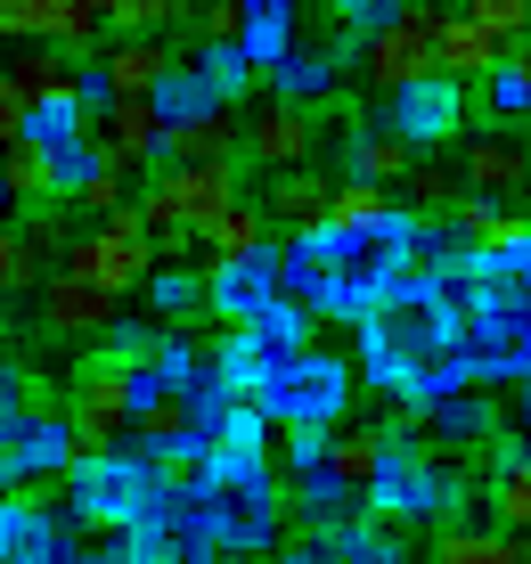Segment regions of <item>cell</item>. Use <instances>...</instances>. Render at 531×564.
<instances>
[{
  "label": "cell",
  "mask_w": 531,
  "mask_h": 564,
  "mask_svg": "<svg viewBox=\"0 0 531 564\" xmlns=\"http://www.w3.org/2000/svg\"><path fill=\"white\" fill-rule=\"evenodd\" d=\"M155 523L188 549V564H221V556L279 549L294 508H286V491H279L270 466H221V458H205L196 475H181L164 491V516H155Z\"/></svg>",
  "instance_id": "6da1fadb"
},
{
  "label": "cell",
  "mask_w": 531,
  "mask_h": 564,
  "mask_svg": "<svg viewBox=\"0 0 531 564\" xmlns=\"http://www.w3.org/2000/svg\"><path fill=\"white\" fill-rule=\"evenodd\" d=\"M238 155H213V164H155L140 181V221L155 229V246L164 254H205V229L221 221L229 205H238Z\"/></svg>",
  "instance_id": "7a4b0ae2"
},
{
  "label": "cell",
  "mask_w": 531,
  "mask_h": 564,
  "mask_svg": "<svg viewBox=\"0 0 531 564\" xmlns=\"http://www.w3.org/2000/svg\"><path fill=\"white\" fill-rule=\"evenodd\" d=\"M66 482H74V523H83V532H131V523H155V516H164V491H172V475L140 451V442L90 451Z\"/></svg>",
  "instance_id": "3957f363"
},
{
  "label": "cell",
  "mask_w": 531,
  "mask_h": 564,
  "mask_svg": "<svg viewBox=\"0 0 531 564\" xmlns=\"http://www.w3.org/2000/svg\"><path fill=\"white\" fill-rule=\"evenodd\" d=\"M360 508L384 516V523H466V491L449 482V466L425 451V442H401V434H392L384 466L360 482Z\"/></svg>",
  "instance_id": "277c9868"
},
{
  "label": "cell",
  "mask_w": 531,
  "mask_h": 564,
  "mask_svg": "<svg viewBox=\"0 0 531 564\" xmlns=\"http://www.w3.org/2000/svg\"><path fill=\"white\" fill-rule=\"evenodd\" d=\"M351 360L344 352H319V344H311V352H286V360H270V377L253 384V410H262L270 425H336L344 410H351Z\"/></svg>",
  "instance_id": "5b68a950"
},
{
  "label": "cell",
  "mask_w": 531,
  "mask_h": 564,
  "mask_svg": "<svg viewBox=\"0 0 531 564\" xmlns=\"http://www.w3.org/2000/svg\"><path fill=\"white\" fill-rule=\"evenodd\" d=\"M442 0H401L392 17L360 33V83L392 99V90H409L418 74H442Z\"/></svg>",
  "instance_id": "8992f818"
},
{
  "label": "cell",
  "mask_w": 531,
  "mask_h": 564,
  "mask_svg": "<svg viewBox=\"0 0 531 564\" xmlns=\"http://www.w3.org/2000/svg\"><path fill=\"white\" fill-rule=\"evenodd\" d=\"M155 262H164V246H155V229L140 221V205H123V213H98V221L83 229V238L57 254V270H74V279H90V286H107V295H140V286L155 279Z\"/></svg>",
  "instance_id": "52a82bcc"
},
{
  "label": "cell",
  "mask_w": 531,
  "mask_h": 564,
  "mask_svg": "<svg viewBox=\"0 0 531 564\" xmlns=\"http://www.w3.org/2000/svg\"><path fill=\"white\" fill-rule=\"evenodd\" d=\"M90 458V442L74 434L66 410H17L0 401V491H42V482L74 475Z\"/></svg>",
  "instance_id": "ba28073f"
},
{
  "label": "cell",
  "mask_w": 531,
  "mask_h": 564,
  "mask_svg": "<svg viewBox=\"0 0 531 564\" xmlns=\"http://www.w3.org/2000/svg\"><path fill=\"white\" fill-rule=\"evenodd\" d=\"M57 401H66L74 434L90 442V451H115V442H131V425H140V410H131V368L123 360H83L66 384H57Z\"/></svg>",
  "instance_id": "9c48e42d"
},
{
  "label": "cell",
  "mask_w": 531,
  "mask_h": 564,
  "mask_svg": "<svg viewBox=\"0 0 531 564\" xmlns=\"http://www.w3.org/2000/svg\"><path fill=\"white\" fill-rule=\"evenodd\" d=\"M238 155L262 172V181L311 164V155H319V99H279V90H270V99L238 123Z\"/></svg>",
  "instance_id": "30bf717a"
},
{
  "label": "cell",
  "mask_w": 531,
  "mask_h": 564,
  "mask_svg": "<svg viewBox=\"0 0 531 564\" xmlns=\"http://www.w3.org/2000/svg\"><path fill=\"white\" fill-rule=\"evenodd\" d=\"M384 131H401L418 155L466 140V83H458V74H418L409 90L384 99Z\"/></svg>",
  "instance_id": "8fae6325"
},
{
  "label": "cell",
  "mask_w": 531,
  "mask_h": 564,
  "mask_svg": "<svg viewBox=\"0 0 531 564\" xmlns=\"http://www.w3.org/2000/svg\"><path fill=\"white\" fill-rule=\"evenodd\" d=\"M279 295H286V246H279V238H270L262 254H246V262H213V270H205V311H213L221 327L262 319Z\"/></svg>",
  "instance_id": "7c38bea8"
},
{
  "label": "cell",
  "mask_w": 531,
  "mask_h": 564,
  "mask_svg": "<svg viewBox=\"0 0 531 564\" xmlns=\"http://www.w3.org/2000/svg\"><path fill=\"white\" fill-rule=\"evenodd\" d=\"M74 516H57L42 491H0V564H66Z\"/></svg>",
  "instance_id": "4fadbf2b"
},
{
  "label": "cell",
  "mask_w": 531,
  "mask_h": 564,
  "mask_svg": "<svg viewBox=\"0 0 531 564\" xmlns=\"http://www.w3.org/2000/svg\"><path fill=\"white\" fill-rule=\"evenodd\" d=\"M33 295H42V336H57V344H90V336H107V327L123 319V295L74 279V270H42Z\"/></svg>",
  "instance_id": "5bb4252c"
},
{
  "label": "cell",
  "mask_w": 531,
  "mask_h": 564,
  "mask_svg": "<svg viewBox=\"0 0 531 564\" xmlns=\"http://www.w3.org/2000/svg\"><path fill=\"white\" fill-rule=\"evenodd\" d=\"M392 434H434V442H458V451H475V442L499 434V410L483 401V384H449V393H434V401H401Z\"/></svg>",
  "instance_id": "9a60e30c"
},
{
  "label": "cell",
  "mask_w": 531,
  "mask_h": 564,
  "mask_svg": "<svg viewBox=\"0 0 531 564\" xmlns=\"http://www.w3.org/2000/svg\"><path fill=\"white\" fill-rule=\"evenodd\" d=\"M172 57H181V50H172L164 33H115V42L90 57V74H98L107 99H148V90L172 74Z\"/></svg>",
  "instance_id": "2e32d148"
},
{
  "label": "cell",
  "mask_w": 531,
  "mask_h": 564,
  "mask_svg": "<svg viewBox=\"0 0 531 564\" xmlns=\"http://www.w3.org/2000/svg\"><path fill=\"white\" fill-rule=\"evenodd\" d=\"M98 155H107L115 172H148L164 164V123H155V107L148 99H107L98 107Z\"/></svg>",
  "instance_id": "e0dca14e"
},
{
  "label": "cell",
  "mask_w": 531,
  "mask_h": 564,
  "mask_svg": "<svg viewBox=\"0 0 531 564\" xmlns=\"http://www.w3.org/2000/svg\"><path fill=\"white\" fill-rule=\"evenodd\" d=\"M107 17L74 9V0H9L0 9V42H57V50H90Z\"/></svg>",
  "instance_id": "ac0fdd59"
},
{
  "label": "cell",
  "mask_w": 531,
  "mask_h": 564,
  "mask_svg": "<svg viewBox=\"0 0 531 564\" xmlns=\"http://www.w3.org/2000/svg\"><path fill=\"white\" fill-rule=\"evenodd\" d=\"M458 181H466V197H499V205H516L523 188H531V148H523V140H507V131H483V140H466Z\"/></svg>",
  "instance_id": "d6986e66"
},
{
  "label": "cell",
  "mask_w": 531,
  "mask_h": 564,
  "mask_svg": "<svg viewBox=\"0 0 531 564\" xmlns=\"http://www.w3.org/2000/svg\"><path fill=\"white\" fill-rule=\"evenodd\" d=\"M148 107H155L164 131H188V123H213V115H221V90H213V74L196 66V57H172V74L148 90Z\"/></svg>",
  "instance_id": "ffe728a7"
},
{
  "label": "cell",
  "mask_w": 531,
  "mask_h": 564,
  "mask_svg": "<svg viewBox=\"0 0 531 564\" xmlns=\"http://www.w3.org/2000/svg\"><path fill=\"white\" fill-rule=\"evenodd\" d=\"M360 516V482H344L336 466H303L294 475V523L303 532H344Z\"/></svg>",
  "instance_id": "44dd1931"
},
{
  "label": "cell",
  "mask_w": 531,
  "mask_h": 564,
  "mask_svg": "<svg viewBox=\"0 0 531 564\" xmlns=\"http://www.w3.org/2000/svg\"><path fill=\"white\" fill-rule=\"evenodd\" d=\"M507 57H516V50H507L490 25H475V17H458V9L442 17V74H458V83H490Z\"/></svg>",
  "instance_id": "7402d4cb"
},
{
  "label": "cell",
  "mask_w": 531,
  "mask_h": 564,
  "mask_svg": "<svg viewBox=\"0 0 531 564\" xmlns=\"http://www.w3.org/2000/svg\"><path fill=\"white\" fill-rule=\"evenodd\" d=\"M327 197H336V181H327V172H311V164H294V172H270L262 213H270V229H311V221L327 213Z\"/></svg>",
  "instance_id": "603a6c76"
},
{
  "label": "cell",
  "mask_w": 531,
  "mask_h": 564,
  "mask_svg": "<svg viewBox=\"0 0 531 564\" xmlns=\"http://www.w3.org/2000/svg\"><path fill=\"white\" fill-rule=\"evenodd\" d=\"M409 164H418V148L401 140V131H384V123H360L344 140V172L351 181H384V188H401L409 181Z\"/></svg>",
  "instance_id": "cb8c5ba5"
},
{
  "label": "cell",
  "mask_w": 531,
  "mask_h": 564,
  "mask_svg": "<svg viewBox=\"0 0 531 564\" xmlns=\"http://www.w3.org/2000/svg\"><path fill=\"white\" fill-rule=\"evenodd\" d=\"M294 25H303V0H246L238 50L253 57V74H270V66H279V57L294 50Z\"/></svg>",
  "instance_id": "d4e9b609"
},
{
  "label": "cell",
  "mask_w": 531,
  "mask_h": 564,
  "mask_svg": "<svg viewBox=\"0 0 531 564\" xmlns=\"http://www.w3.org/2000/svg\"><path fill=\"white\" fill-rule=\"evenodd\" d=\"M336 564H418V549H409L401 523H384V516L360 508V516L336 532Z\"/></svg>",
  "instance_id": "484cf974"
},
{
  "label": "cell",
  "mask_w": 531,
  "mask_h": 564,
  "mask_svg": "<svg viewBox=\"0 0 531 564\" xmlns=\"http://www.w3.org/2000/svg\"><path fill=\"white\" fill-rule=\"evenodd\" d=\"M262 246H270V213H262V197H238L221 221L205 229V262H246V254H262Z\"/></svg>",
  "instance_id": "4316f807"
},
{
  "label": "cell",
  "mask_w": 531,
  "mask_h": 564,
  "mask_svg": "<svg viewBox=\"0 0 531 564\" xmlns=\"http://www.w3.org/2000/svg\"><path fill=\"white\" fill-rule=\"evenodd\" d=\"M401 205V188H384V181H336V197H327V213L311 229H368V221H384V213Z\"/></svg>",
  "instance_id": "83f0119b"
},
{
  "label": "cell",
  "mask_w": 531,
  "mask_h": 564,
  "mask_svg": "<svg viewBox=\"0 0 531 564\" xmlns=\"http://www.w3.org/2000/svg\"><path fill=\"white\" fill-rule=\"evenodd\" d=\"M490 508H499V532H531V442L499 451V475H490Z\"/></svg>",
  "instance_id": "f1b7e54d"
},
{
  "label": "cell",
  "mask_w": 531,
  "mask_h": 564,
  "mask_svg": "<svg viewBox=\"0 0 531 564\" xmlns=\"http://www.w3.org/2000/svg\"><path fill=\"white\" fill-rule=\"evenodd\" d=\"M262 410L253 401H229V417L213 425V451L205 458H221V466H270V442H262Z\"/></svg>",
  "instance_id": "f546056e"
},
{
  "label": "cell",
  "mask_w": 531,
  "mask_h": 564,
  "mask_svg": "<svg viewBox=\"0 0 531 564\" xmlns=\"http://www.w3.org/2000/svg\"><path fill=\"white\" fill-rule=\"evenodd\" d=\"M434 564H523L516 532H475V523H449L434 540Z\"/></svg>",
  "instance_id": "4dcf8cb0"
},
{
  "label": "cell",
  "mask_w": 531,
  "mask_h": 564,
  "mask_svg": "<svg viewBox=\"0 0 531 564\" xmlns=\"http://www.w3.org/2000/svg\"><path fill=\"white\" fill-rule=\"evenodd\" d=\"M213 155H238V115H213V123H188V131H164V164H213ZM246 164V155H238Z\"/></svg>",
  "instance_id": "1f68e13d"
},
{
  "label": "cell",
  "mask_w": 531,
  "mask_h": 564,
  "mask_svg": "<svg viewBox=\"0 0 531 564\" xmlns=\"http://www.w3.org/2000/svg\"><path fill=\"white\" fill-rule=\"evenodd\" d=\"M392 451V425H336V442H327V466H336L344 482H368Z\"/></svg>",
  "instance_id": "d6a6232c"
},
{
  "label": "cell",
  "mask_w": 531,
  "mask_h": 564,
  "mask_svg": "<svg viewBox=\"0 0 531 564\" xmlns=\"http://www.w3.org/2000/svg\"><path fill=\"white\" fill-rule=\"evenodd\" d=\"M148 311H155V327H181L196 303H205V270H172V262H155V279L140 286Z\"/></svg>",
  "instance_id": "836d02e7"
},
{
  "label": "cell",
  "mask_w": 531,
  "mask_h": 564,
  "mask_svg": "<svg viewBox=\"0 0 531 564\" xmlns=\"http://www.w3.org/2000/svg\"><path fill=\"white\" fill-rule=\"evenodd\" d=\"M0 74H9L25 99H33V90L74 83V66H66V50H57V42H9V66H0Z\"/></svg>",
  "instance_id": "e575fe53"
},
{
  "label": "cell",
  "mask_w": 531,
  "mask_h": 564,
  "mask_svg": "<svg viewBox=\"0 0 531 564\" xmlns=\"http://www.w3.org/2000/svg\"><path fill=\"white\" fill-rule=\"evenodd\" d=\"M246 327L270 344V352H311V336H319V311L294 303V295H279V303L262 311V319H246Z\"/></svg>",
  "instance_id": "d590c367"
},
{
  "label": "cell",
  "mask_w": 531,
  "mask_h": 564,
  "mask_svg": "<svg viewBox=\"0 0 531 564\" xmlns=\"http://www.w3.org/2000/svg\"><path fill=\"white\" fill-rule=\"evenodd\" d=\"M401 197H409L418 221H434V213H449V205L466 197V181H458L449 164H425V155H418V164H409V181H401Z\"/></svg>",
  "instance_id": "8d00e7d4"
},
{
  "label": "cell",
  "mask_w": 531,
  "mask_h": 564,
  "mask_svg": "<svg viewBox=\"0 0 531 564\" xmlns=\"http://www.w3.org/2000/svg\"><path fill=\"white\" fill-rule=\"evenodd\" d=\"M196 66L213 74V90H221V107H238L253 83H262V74H253V57L238 50V42H196Z\"/></svg>",
  "instance_id": "74e56055"
},
{
  "label": "cell",
  "mask_w": 531,
  "mask_h": 564,
  "mask_svg": "<svg viewBox=\"0 0 531 564\" xmlns=\"http://www.w3.org/2000/svg\"><path fill=\"white\" fill-rule=\"evenodd\" d=\"M107 25L115 33H172V25H188V0H107Z\"/></svg>",
  "instance_id": "f35d334b"
},
{
  "label": "cell",
  "mask_w": 531,
  "mask_h": 564,
  "mask_svg": "<svg viewBox=\"0 0 531 564\" xmlns=\"http://www.w3.org/2000/svg\"><path fill=\"white\" fill-rule=\"evenodd\" d=\"M25 286H42V246L0 221V295H25Z\"/></svg>",
  "instance_id": "ab89813d"
},
{
  "label": "cell",
  "mask_w": 531,
  "mask_h": 564,
  "mask_svg": "<svg viewBox=\"0 0 531 564\" xmlns=\"http://www.w3.org/2000/svg\"><path fill=\"white\" fill-rule=\"evenodd\" d=\"M115 564H188V549L164 523H131V532H115Z\"/></svg>",
  "instance_id": "60d3db41"
},
{
  "label": "cell",
  "mask_w": 531,
  "mask_h": 564,
  "mask_svg": "<svg viewBox=\"0 0 531 564\" xmlns=\"http://www.w3.org/2000/svg\"><path fill=\"white\" fill-rule=\"evenodd\" d=\"M458 17H475V25H490L507 50L516 42H531V0H449Z\"/></svg>",
  "instance_id": "b9f144b4"
},
{
  "label": "cell",
  "mask_w": 531,
  "mask_h": 564,
  "mask_svg": "<svg viewBox=\"0 0 531 564\" xmlns=\"http://www.w3.org/2000/svg\"><path fill=\"white\" fill-rule=\"evenodd\" d=\"M483 90H490V115H499V123H531V74L516 66V57H507Z\"/></svg>",
  "instance_id": "7bdbcfd3"
},
{
  "label": "cell",
  "mask_w": 531,
  "mask_h": 564,
  "mask_svg": "<svg viewBox=\"0 0 531 564\" xmlns=\"http://www.w3.org/2000/svg\"><path fill=\"white\" fill-rule=\"evenodd\" d=\"M238 25H246V0H188L196 42H238Z\"/></svg>",
  "instance_id": "ee69618b"
},
{
  "label": "cell",
  "mask_w": 531,
  "mask_h": 564,
  "mask_svg": "<svg viewBox=\"0 0 531 564\" xmlns=\"http://www.w3.org/2000/svg\"><path fill=\"white\" fill-rule=\"evenodd\" d=\"M327 442H336V425H279V466H327Z\"/></svg>",
  "instance_id": "f6af8a7d"
},
{
  "label": "cell",
  "mask_w": 531,
  "mask_h": 564,
  "mask_svg": "<svg viewBox=\"0 0 531 564\" xmlns=\"http://www.w3.org/2000/svg\"><path fill=\"white\" fill-rule=\"evenodd\" d=\"M74 205H83V213H90V221H98V213H123V205H131V172H115V164H98V172H90V181H83V197H74Z\"/></svg>",
  "instance_id": "bcb514c9"
},
{
  "label": "cell",
  "mask_w": 531,
  "mask_h": 564,
  "mask_svg": "<svg viewBox=\"0 0 531 564\" xmlns=\"http://www.w3.org/2000/svg\"><path fill=\"white\" fill-rule=\"evenodd\" d=\"M107 360H123V368H140V360H155V352H164V327H140V319H115L107 327Z\"/></svg>",
  "instance_id": "7dc6e473"
},
{
  "label": "cell",
  "mask_w": 531,
  "mask_h": 564,
  "mask_svg": "<svg viewBox=\"0 0 531 564\" xmlns=\"http://www.w3.org/2000/svg\"><path fill=\"white\" fill-rule=\"evenodd\" d=\"M279 564H336V532H286Z\"/></svg>",
  "instance_id": "c3c4849f"
},
{
  "label": "cell",
  "mask_w": 531,
  "mask_h": 564,
  "mask_svg": "<svg viewBox=\"0 0 531 564\" xmlns=\"http://www.w3.org/2000/svg\"><path fill=\"white\" fill-rule=\"evenodd\" d=\"M17 123H25V90L0 74V164H9V148H17Z\"/></svg>",
  "instance_id": "681fc988"
},
{
  "label": "cell",
  "mask_w": 531,
  "mask_h": 564,
  "mask_svg": "<svg viewBox=\"0 0 531 564\" xmlns=\"http://www.w3.org/2000/svg\"><path fill=\"white\" fill-rule=\"evenodd\" d=\"M327 9H344V17H351V25H360V33H368V25H377V17H392V9H401V0H327Z\"/></svg>",
  "instance_id": "f907efd6"
},
{
  "label": "cell",
  "mask_w": 531,
  "mask_h": 564,
  "mask_svg": "<svg viewBox=\"0 0 531 564\" xmlns=\"http://www.w3.org/2000/svg\"><path fill=\"white\" fill-rule=\"evenodd\" d=\"M516 393H523V401H516V417H523V434H531V377H516Z\"/></svg>",
  "instance_id": "816d5d0a"
},
{
  "label": "cell",
  "mask_w": 531,
  "mask_h": 564,
  "mask_svg": "<svg viewBox=\"0 0 531 564\" xmlns=\"http://www.w3.org/2000/svg\"><path fill=\"white\" fill-rule=\"evenodd\" d=\"M66 564H115V549H74Z\"/></svg>",
  "instance_id": "f5cc1de1"
},
{
  "label": "cell",
  "mask_w": 531,
  "mask_h": 564,
  "mask_svg": "<svg viewBox=\"0 0 531 564\" xmlns=\"http://www.w3.org/2000/svg\"><path fill=\"white\" fill-rule=\"evenodd\" d=\"M516 66H523V74H531V42H516Z\"/></svg>",
  "instance_id": "db71d44e"
},
{
  "label": "cell",
  "mask_w": 531,
  "mask_h": 564,
  "mask_svg": "<svg viewBox=\"0 0 531 564\" xmlns=\"http://www.w3.org/2000/svg\"><path fill=\"white\" fill-rule=\"evenodd\" d=\"M9 368H17V352H9V344H0V377H9Z\"/></svg>",
  "instance_id": "11a10c76"
},
{
  "label": "cell",
  "mask_w": 531,
  "mask_h": 564,
  "mask_svg": "<svg viewBox=\"0 0 531 564\" xmlns=\"http://www.w3.org/2000/svg\"><path fill=\"white\" fill-rule=\"evenodd\" d=\"M246 564H279V549H262V556H246Z\"/></svg>",
  "instance_id": "9f6ffc18"
}]
</instances>
